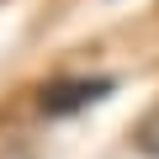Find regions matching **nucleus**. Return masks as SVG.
<instances>
[{"label": "nucleus", "instance_id": "1", "mask_svg": "<svg viewBox=\"0 0 159 159\" xmlns=\"http://www.w3.org/2000/svg\"><path fill=\"white\" fill-rule=\"evenodd\" d=\"M111 90H117L111 74H58V80H43L37 111H43V117H74V111L106 101Z\"/></svg>", "mask_w": 159, "mask_h": 159}, {"label": "nucleus", "instance_id": "2", "mask_svg": "<svg viewBox=\"0 0 159 159\" xmlns=\"http://www.w3.org/2000/svg\"><path fill=\"white\" fill-rule=\"evenodd\" d=\"M133 143H138L143 154H159V106H154V111H148V117L138 122V133H133Z\"/></svg>", "mask_w": 159, "mask_h": 159}]
</instances>
